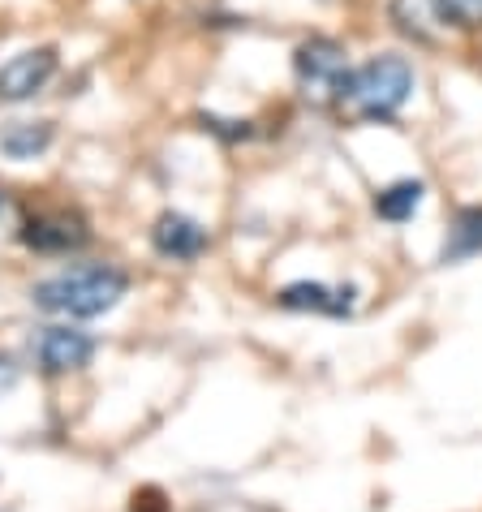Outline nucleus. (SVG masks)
<instances>
[{"instance_id": "obj_12", "label": "nucleus", "mask_w": 482, "mask_h": 512, "mask_svg": "<svg viewBox=\"0 0 482 512\" xmlns=\"http://www.w3.org/2000/svg\"><path fill=\"white\" fill-rule=\"evenodd\" d=\"M470 254H482V207H465L444 241V263L470 259Z\"/></svg>"}, {"instance_id": "obj_7", "label": "nucleus", "mask_w": 482, "mask_h": 512, "mask_svg": "<svg viewBox=\"0 0 482 512\" xmlns=\"http://www.w3.org/2000/svg\"><path fill=\"white\" fill-rule=\"evenodd\" d=\"M151 246H155V254H164V259L194 263L198 254L211 246V237H207V229H203V224H198L194 216H181V211H164V216L151 224Z\"/></svg>"}, {"instance_id": "obj_16", "label": "nucleus", "mask_w": 482, "mask_h": 512, "mask_svg": "<svg viewBox=\"0 0 482 512\" xmlns=\"http://www.w3.org/2000/svg\"><path fill=\"white\" fill-rule=\"evenodd\" d=\"M13 224H22L18 198H13L9 190H0V229H13Z\"/></svg>"}, {"instance_id": "obj_9", "label": "nucleus", "mask_w": 482, "mask_h": 512, "mask_svg": "<svg viewBox=\"0 0 482 512\" xmlns=\"http://www.w3.org/2000/svg\"><path fill=\"white\" fill-rule=\"evenodd\" d=\"M392 22H396V31L409 35L414 44H435V39L448 31L435 0H392Z\"/></svg>"}, {"instance_id": "obj_6", "label": "nucleus", "mask_w": 482, "mask_h": 512, "mask_svg": "<svg viewBox=\"0 0 482 512\" xmlns=\"http://www.w3.org/2000/svg\"><path fill=\"white\" fill-rule=\"evenodd\" d=\"M35 353H39V366H44L48 375H65V371H82V366H91L95 358V340L87 332H78V327H44L35 340Z\"/></svg>"}, {"instance_id": "obj_1", "label": "nucleus", "mask_w": 482, "mask_h": 512, "mask_svg": "<svg viewBox=\"0 0 482 512\" xmlns=\"http://www.w3.org/2000/svg\"><path fill=\"white\" fill-rule=\"evenodd\" d=\"M130 293V276L112 263H82L69 272H56L48 280H39L31 289V302L48 315L65 319H99L108 315L121 297Z\"/></svg>"}, {"instance_id": "obj_8", "label": "nucleus", "mask_w": 482, "mask_h": 512, "mask_svg": "<svg viewBox=\"0 0 482 512\" xmlns=\"http://www.w3.org/2000/svg\"><path fill=\"white\" fill-rule=\"evenodd\" d=\"M276 302L285 310H297V315H349L353 310V289H328L319 280H297V284H285L276 293Z\"/></svg>"}, {"instance_id": "obj_5", "label": "nucleus", "mask_w": 482, "mask_h": 512, "mask_svg": "<svg viewBox=\"0 0 482 512\" xmlns=\"http://www.w3.org/2000/svg\"><path fill=\"white\" fill-rule=\"evenodd\" d=\"M22 241L35 254H74L91 241V229L78 211H44V216L22 220Z\"/></svg>"}, {"instance_id": "obj_4", "label": "nucleus", "mask_w": 482, "mask_h": 512, "mask_svg": "<svg viewBox=\"0 0 482 512\" xmlns=\"http://www.w3.org/2000/svg\"><path fill=\"white\" fill-rule=\"evenodd\" d=\"M56 48H26L0 65V104H26L52 82L56 74Z\"/></svg>"}, {"instance_id": "obj_11", "label": "nucleus", "mask_w": 482, "mask_h": 512, "mask_svg": "<svg viewBox=\"0 0 482 512\" xmlns=\"http://www.w3.org/2000/svg\"><path fill=\"white\" fill-rule=\"evenodd\" d=\"M422 198H427V186H422V181H414V177L392 181V186H384L375 194V216L388 220V224H405V220L418 216Z\"/></svg>"}, {"instance_id": "obj_10", "label": "nucleus", "mask_w": 482, "mask_h": 512, "mask_svg": "<svg viewBox=\"0 0 482 512\" xmlns=\"http://www.w3.org/2000/svg\"><path fill=\"white\" fill-rule=\"evenodd\" d=\"M52 121H9L0 125V151L9 155V160H35V155H44L52 147Z\"/></svg>"}, {"instance_id": "obj_13", "label": "nucleus", "mask_w": 482, "mask_h": 512, "mask_svg": "<svg viewBox=\"0 0 482 512\" xmlns=\"http://www.w3.org/2000/svg\"><path fill=\"white\" fill-rule=\"evenodd\" d=\"M439 18L461 31H482V0H435Z\"/></svg>"}, {"instance_id": "obj_15", "label": "nucleus", "mask_w": 482, "mask_h": 512, "mask_svg": "<svg viewBox=\"0 0 482 512\" xmlns=\"http://www.w3.org/2000/svg\"><path fill=\"white\" fill-rule=\"evenodd\" d=\"M18 379H22V366L13 353H0V396H9L13 388H18Z\"/></svg>"}, {"instance_id": "obj_14", "label": "nucleus", "mask_w": 482, "mask_h": 512, "mask_svg": "<svg viewBox=\"0 0 482 512\" xmlns=\"http://www.w3.org/2000/svg\"><path fill=\"white\" fill-rule=\"evenodd\" d=\"M203 130L211 134H220V138H229V142H246L254 130H250V121H220V117H211V112H203Z\"/></svg>"}, {"instance_id": "obj_2", "label": "nucleus", "mask_w": 482, "mask_h": 512, "mask_svg": "<svg viewBox=\"0 0 482 512\" xmlns=\"http://www.w3.org/2000/svg\"><path fill=\"white\" fill-rule=\"evenodd\" d=\"M414 65L396 52H379L358 69H349L345 91H340L336 108L349 121H392L409 99H414Z\"/></svg>"}, {"instance_id": "obj_3", "label": "nucleus", "mask_w": 482, "mask_h": 512, "mask_svg": "<svg viewBox=\"0 0 482 512\" xmlns=\"http://www.w3.org/2000/svg\"><path fill=\"white\" fill-rule=\"evenodd\" d=\"M293 78L306 104L332 108L349 78V52L332 35H310L293 48Z\"/></svg>"}]
</instances>
